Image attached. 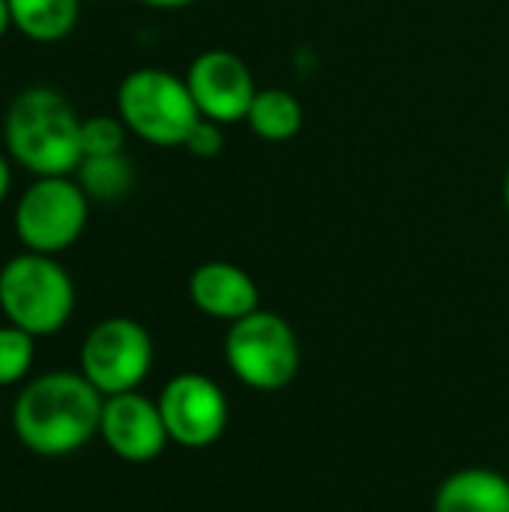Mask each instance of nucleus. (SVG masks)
<instances>
[{"label":"nucleus","mask_w":509,"mask_h":512,"mask_svg":"<svg viewBox=\"0 0 509 512\" xmlns=\"http://www.w3.org/2000/svg\"><path fill=\"white\" fill-rule=\"evenodd\" d=\"M12 27L39 45H51L66 39L78 18H81V0H9Z\"/></svg>","instance_id":"13"},{"label":"nucleus","mask_w":509,"mask_h":512,"mask_svg":"<svg viewBox=\"0 0 509 512\" xmlns=\"http://www.w3.org/2000/svg\"><path fill=\"white\" fill-rule=\"evenodd\" d=\"M90 198L69 177H33V183L18 195L12 228L27 252L60 255L75 246L87 228Z\"/></svg>","instance_id":"6"},{"label":"nucleus","mask_w":509,"mask_h":512,"mask_svg":"<svg viewBox=\"0 0 509 512\" xmlns=\"http://www.w3.org/2000/svg\"><path fill=\"white\" fill-rule=\"evenodd\" d=\"M12 192V159L6 150H0V204L9 198Z\"/></svg>","instance_id":"19"},{"label":"nucleus","mask_w":509,"mask_h":512,"mask_svg":"<svg viewBox=\"0 0 509 512\" xmlns=\"http://www.w3.org/2000/svg\"><path fill=\"white\" fill-rule=\"evenodd\" d=\"M192 306L216 321H240L261 309V294L255 279L231 261H204L189 276Z\"/></svg>","instance_id":"11"},{"label":"nucleus","mask_w":509,"mask_h":512,"mask_svg":"<svg viewBox=\"0 0 509 512\" xmlns=\"http://www.w3.org/2000/svg\"><path fill=\"white\" fill-rule=\"evenodd\" d=\"M81 120L60 90L24 87L6 105L3 150L33 177H69L84 159Z\"/></svg>","instance_id":"2"},{"label":"nucleus","mask_w":509,"mask_h":512,"mask_svg":"<svg viewBox=\"0 0 509 512\" xmlns=\"http://www.w3.org/2000/svg\"><path fill=\"white\" fill-rule=\"evenodd\" d=\"M504 207H507V216H509V168H507V177H504Z\"/></svg>","instance_id":"22"},{"label":"nucleus","mask_w":509,"mask_h":512,"mask_svg":"<svg viewBox=\"0 0 509 512\" xmlns=\"http://www.w3.org/2000/svg\"><path fill=\"white\" fill-rule=\"evenodd\" d=\"M186 87L201 117L231 126L246 120L249 105L258 93L249 63L228 48L201 51L186 69Z\"/></svg>","instance_id":"9"},{"label":"nucleus","mask_w":509,"mask_h":512,"mask_svg":"<svg viewBox=\"0 0 509 512\" xmlns=\"http://www.w3.org/2000/svg\"><path fill=\"white\" fill-rule=\"evenodd\" d=\"M225 363L249 390L276 393L300 372V339L279 312L255 309L228 327Z\"/></svg>","instance_id":"5"},{"label":"nucleus","mask_w":509,"mask_h":512,"mask_svg":"<svg viewBox=\"0 0 509 512\" xmlns=\"http://www.w3.org/2000/svg\"><path fill=\"white\" fill-rule=\"evenodd\" d=\"M36 360V336L3 324L0 327V387L21 384Z\"/></svg>","instance_id":"16"},{"label":"nucleus","mask_w":509,"mask_h":512,"mask_svg":"<svg viewBox=\"0 0 509 512\" xmlns=\"http://www.w3.org/2000/svg\"><path fill=\"white\" fill-rule=\"evenodd\" d=\"M129 129L114 114H93L81 120V150L84 156H114L123 153Z\"/></svg>","instance_id":"17"},{"label":"nucleus","mask_w":509,"mask_h":512,"mask_svg":"<svg viewBox=\"0 0 509 512\" xmlns=\"http://www.w3.org/2000/svg\"><path fill=\"white\" fill-rule=\"evenodd\" d=\"M153 369V339L135 318H105L90 327L78 351V372L108 399L132 393Z\"/></svg>","instance_id":"7"},{"label":"nucleus","mask_w":509,"mask_h":512,"mask_svg":"<svg viewBox=\"0 0 509 512\" xmlns=\"http://www.w3.org/2000/svg\"><path fill=\"white\" fill-rule=\"evenodd\" d=\"M141 6L147 9H162V12H174V9H186V6H195L198 0H138Z\"/></svg>","instance_id":"20"},{"label":"nucleus","mask_w":509,"mask_h":512,"mask_svg":"<svg viewBox=\"0 0 509 512\" xmlns=\"http://www.w3.org/2000/svg\"><path fill=\"white\" fill-rule=\"evenodd\" d=\"M117 117L129 135L153 147H183L186 135L201 120L186 78L159 66L132 69L120 81Z\"/></svg>","instance_id":"4"},{"label":"nucleus","mask_w":509,"mask_h":512,"mask_svg":"<svg viewBox=\"0 0 509 512\" xmlns=\"http://www.w3.org/2000/svg\"><path fill=\"white\" fill-rule=\"evenodd\" d=\"M432 512H509V480L492 468H462L438 486Z\"/></svg>","instance_id":"12"},{"label":"nucleus","mask_w":509,"mask_h":512,"mask_svg":"<svg viewBox=\"0 0 509 512\" xmlns=\"http://www.w3.org/2000/svg\"><path fill=\"white\" fill-rule=\"evenodd\" d=\"M222 147H225L222 123H213V120H207V117H201V120L192 126V132L186 135V141H183V150L192 153L195 159H213V156L222 153Z\"/></svg>","instance_id":"18"},{"label":"nucleus","mask_w":509,"mask_h":512,"mask_svg":"<svg viewBox=\"0 0 509 512\" xmlns=\"http://www.w3.org/2000/svg\"><path fill=\"white\" fill-rule=\"evenodd\" d=\"M99 438L105 447L132 465H144L162 456V450L171 444L165 420L159 414V405L138 390L108 396L102 405L99 420Z\"/></svg>","instance_id":"10"},{"label":"nucleus","mask_w":509,"mask_h":512,"mask_svg":"<svg viewBox=\"0 0 509 512\" xmlns=\"http://www.w3.org/2000/svg\"><path fill=\"white\" fill-rule=\"evenodd\" d=\"M105 396L81 375L54 369L15 396L12 429L18 444L42 459H60L78 453L93 435H99Z\"/></svg>","instance_id":"1"},{"label":"nucleus","mask_w":509,"mask_h":512,"mask_svg":"<svg viewBox=\"0 0 509 512\" xmlns=\"http://www.w3.org/2000/svg\"><path fill=\"white\" fill-rule=\"evenodd\" d=\"M246 123L261 141L282 144V141H291L303 129V105L291 90L264 87L255 93Z\"/></svg>","instance_id":"14"},{"label":"nucleus","mask_w":509,"mask_h":512,"mask_svg":"<svg viewBox=\"0 0 509 512\" xmlns=\"http://www.w3.org/2000/svg\"><path fill=\"white\" fill-rule=\"evenodd\" d=\"M78 186L87 192L90 201H120L132 192L135 186V168L126 159V153H114V156H84L78 171H75Z\"/></svg>","instance_id":"15"},{"label":"nucleus","mask_w":509,"mask_h":512,"mask_svg":"<svg viewBox=\"0 0 509 512\" xmlns=\"http://www.w3.org/2000/svg\"><path fill=\"white\" fill-rule=\"evenodd\" d=\"M156 405L165 420L171 444L183 450H207L228 429L225 390L201 372L174 375L162 387Z\"/></svg>","instance_id":"8"},{"label":"nucleus","mask_w":509,"mask_h":512,"mask_svg":"<svg viewBox=\"0 0 509 512\" xmlns=\"http://www.w3.org/2000/svg\"><path fill=\"white\" fill-rule=\"evenodd\" d=\"M0 312L36 339L54 336L75 312V282L54 255L24 249L0 267Z\"/></svg>","instance_id":"3"},{"label":"nucleus","mask_w":509,"mask_h":512,"mask_svg":"<svg viewBox=\"0 0 509 512\" xmlns=\"http://www.w3.org/2000/svg\"><path fill=\"white\" fill-rule=\"evenodd\" d=\"M12 27V12H9V0H0V39L6 36V30Z\"/></svg>","instance_id":"21"}]
</instances>
